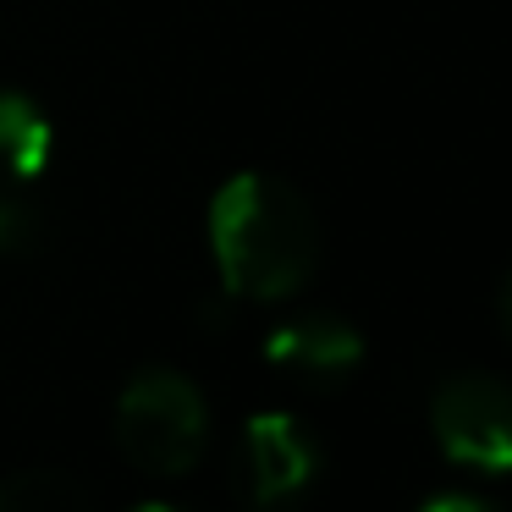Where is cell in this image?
I'll return each mask as SVG.
<instances>
[{"mask_svg": "<svg viewBox=\"0 0 512 512\" xmlns=\"http://www.w3.org/2000/svg\"><path fill=\"white\" fill-rule=\"evenodd\" d=\"M430 430L452 463L479 474H512V380L463 369L430 397Z\"/></svg>", "mask_w": 512, "mask_h": 512, "instance_id": "3957f363", "label": "cell"}, {"mask_svg": "<svg viewBox=\"0 0 512 512\" xmlns=\"http://www.w3.org/2000/svg\"><path fill=\"white\" fill-rule=\"evenodd\" d=\"M111 430L133 468H144L155 479H177L204 457L210 408H204V391L188 375H177V369H144L116 397Z\"/></svg>", "mask_w": 512, "mask_h": 512, "instance_id": "7a4b0ae2", "label": "cell"}, {"mask_svg": "<svg viewBox=\"0 0 512 512\" xmlns=\"http://www.w3.org/2000/svg\"><path fill=\"white\" fill-rule=\"evenodd\" d=\"M56 133L28 94H0V188H34L50 171Z\"/></svg>", "mask_w": 512, "mask_h": 512, "instance_id": "8992f818", "label": "cell"}, {"mask_svg": "<svg viewBox=\"0 0 512 512\" xmlns=\"http://www.w3.org/2000/svg\"><path fill=\"white\" fill-rule=\"evenodd\" d=\"M320 474V441L292 413H254L237 446V485L254 512H281Z\"/></svg>", "mask_w": 512, "mask_h": 512, "instance_id": "277c9868", "label": "cell"}, {"mask_svg": "<svg viewBox=\"0 0 512 512\" xmlns=\"http://www.w3.org/2000/svg\"><path fill=\"white\" fill-rule=\"evenodd\" d=\"M210 254L237 298H292L320 265V215L292 182L243 171L210 199Z\"/></svg>", "mask_w": 512, "mask_h": 512, "instance_id": "6da1fadb", "label": "cell"}, {"mask_svg": "<svg viewBox=\"0 0 512 512\" xmlns=\"http://www.w3.org/2000/svg\"><path fill=\"white\" fill-rule=\"evenodd\" d=\"M419 512H501V507H490V501H479V496H430Z\"/></svg>", "mask_w": 512, "mask_h": 512, "instance_id": "9c48e42d", "label": "cell"}, {"mask_svg": "<svg viewBox=\"0 0 512 512\" xmlns=\"http://www.w3.org/2000/svg\"><path fill=\"white\" fill-rule=\"evenodd\" d=\"M0 512H94V496L67 468H23L0 479Z\"/></svg>", "mask_w": 512, "mask_h": 512, "instance_id": "52a82bcc", "label": "cell"}, {"mask_svg": "<svg viewBox=\"0 0 512 512\" xmlns=\"http://www.w3.org/2000/svg\"><path fill=\"white\" fill-rule=\"evenodd\" d=\"M45 232V215L28 199V188H0V254H23L39 243Z\"/></svg>", "mask_w": 512, "mask_h": 512, "instance_id": "ba28073f", "label": "cell"}, {"mask_svg": "<svg viewBox=\"0 0 512 512\" xmlns=\"http://www.w3.org/2000/svg\"><path fill=\"white\" fill-rule=\"evenodd\" d=\"M496 320H501V336L512 342V276L501 281V298H496Z\"/></svg>", "mask_w": 512, "mask_h": 512, "instance_id": "30bf717a", "label": "cell"}, {"mask_svg": "<svg viewBox=\"0 0 512 512\" xmlns=\"http://www.w3.org/2000/svg\"><path fill=\"white\" fill-rule=\"evenodd\" d=\"M265 364L303 391H331L358 375L364 336L342 314H298L265 336Z\"/></svg>", "mask_w": 512, "mask_h": 512, "instance_id": "5b68a950", "label": "cell"}, {"mask_svg": "<svg viewBox=\"0 0 512 512\" xmlns=\"http://www.w3.org/2000/svg\"><path fill=\"white\" fill-rule=\"evenodd\" d=\"M133 512H177V507H160V501H144V507H133Z\"/></svg>", "mask_w": 512, "mask_h": 512, "instance_id": "8fae6325", "label": "cell"}]
</instances>
